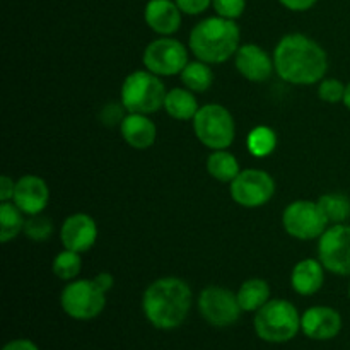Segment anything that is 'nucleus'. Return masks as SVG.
<instances>
[{
	"instance_id": "nucleus-1",
	"label": "nucleus",
	"mask_w": 350,
	"mask_h": 350,
	"mask_svg": "<svg viewBox=\"0 0 350 350\" xmlns=\"http://www.w3.org/2000/svg\"><path fill=\"white\" fill-rule=\"evenodd\" d=\"M275 74L293 85L320 84L328 72V55L313 38L301 33L282 36L273 50Z\"/></svg>"
},
{
	"instance_id": "nucleus-2",
	"label": "nucleus",
	"mask_w": 350,
	"mask_h": 350,
	"mask_svg": "<svg viewBox=\"0 0 350 350\" xmlns=\"http://www.w3.org/2000/svg\"><path fill=\"white\" fill-rule=\"evenodd\" d=\"M191 287L180 277H161L147 286L142 311L157 330H174L187 320L191 308Z\"/></svg>"
},
{
	"instance_id": "nucleus-3",
	"label": "nucleus",
	"mask_w": 350,
	"mask_h": 350,
	"mask_svg": "<svg viewBox=\"0 0 350 350\" xmlns=\"http://www.w3.org/2000/svg\"><path fill=\"white\" fill-rule=\"evenodd\" d=\"M241 31L236 21L214 16L200 21L191 29L188 46L197 60L205 64H224L238 51Z\"/></svg>"
},
{
	"instance_id": "nucleus-4",
	"label": "nucleus",
	"mask_w": 350,
	"mask_h": 350,
	"mask_svg": "<svg viewBox=\"0 0 350 350\" xmlns=\"http://www.w3.org/2000/svg\"><path fill=\"white\" fill-rule=\"evenodd\" d=\"M256 337L269 344H284L301 332V314L287 299H270L253 318Z\"/></svg>"
},
{
	"instance_id": "nucleus-5",
	"label": "nucleus",
	"mask_w": 350,
	"mask_h": 350,
	"mask_svg": "<svg viewBox=\"0 0 350 350\" xmlns=\"http://www.w3.org/2000/svg\"><path fill=\"white\" fill-rule=\"evenodd\" d=\"M166 94L167 91L163 79L144 68L126 75L122 84L120 99L126 113L152 115L164 108Z\"/></svg>"
},
{
	"instance_id": "nucleus-6",
	"label": "nucleus",
	"mask_w": 350,
	"mask_h": 350,
	"mask_svg": "<svg viewBox=\"0 0 350 350\" xmlns=\"http://www.w3.org/2000/svg\"><path fill=\"white\" fill-rule=\"evenodd\" d=\"M193 132L202 146L211 150L229 149L234 142L236 123L231 111L219 103H208L200 106L195 115Z\"/></svg>"
},
{
	"instance_id": "nucleus-7",
	"label": "nucleus",
	"mask_w": 350,
	"mask_h": 350,
	"mask_svg": "<svg viewBox=\"0 0 350 350\" xmlns=\"http://www.w3.org/2000/svg\"><path fill=\"white\" fill-rule=\"evenodd\" d=\"M60 306L72 320H94L106 306V291L96 279H75L62 291Z\"/></svg>"
},
{
	"instance_id": "nucleus-8",
	"label": "nucleus",
	"mask_w": 350,
	"mask_h": 350,
	"mask_svg": "<svg viewBox=\"0 0 350 350\" xmlns=\"http://www.w3.org/2000/svg\"><path fill=\"white\" fill-rule=\"evenodd\" d=\"M328 224L330 222L325 217L318 202L313 200H294L282 212L284 231L299 241L320 239L328 229Z\"/></svg>"
},
{
	"instance_id": "nucleus-9",
	"label": "nucleus",
	"mask_w": 350,
	"mask_h": 350,
	"mask_svg": "<svg viewBox=\"0 0 350 350\" xmlns=\"http://www.w3.org/2000/svg\"><path fill=\"white\" fill-rule=\"evenodd\" d=\"M190 62V50L171 36H161L150 41L142 53V64L159 77L180 75Z\"/></svg>"
},
{
	"instance_id": "nucleus-10",
	"label": "nucleus",
	"mask_w": 350,
	"mask_h": 350,
	"mask_svg": "<svg viewBox=\"0 0 350 350\" xmlns=\"http://www.w3.org/2000/svg\"><path fill=\"white\" fill-rule=\"evenodd\" d=\"M229 193L238 205L258 208L269 204L275 195V181L265 170L248 167L229 183Z\"/></svg>"
},
{
	"instance_id": "nucleus-11",
	"label": "nucleus",
	"mask_w": 350,
	"mask_h": 350,
	"mask_svg": "<svg viewBox=\"0 0 350 350\" xmlns=\"http://www.w3.org/2000/svg\"><path fill=\"white\" fill-rule=\"evenodd\" d=\"M198 311L208 325L226 328L234 325L243 310L236 293L221 286H208L198 296Z\"/></svg>"
},
{
	"instance_id": "nucleus-12",
	"label": "nucleus",
	"mask_w": 350,
	"mask_h": 350,
	"mask_svg": "<svg viewBox=\"0 0 350 350\" xmlns=\"http://www.w3.org/2000/svg\"><path fill=\"white\" fill-rule=\"evenodd\" d=\"M318 260L327 272L350 277V226L332 224L318 239Z\"/></svg>"
},
{
	"instance_id": "nucleus-13",
	"label": "nucleus",
	"mask_w": 350,
	"mask_h": 350,
	"mask_svg": "<svg viewBox=\"0 0 350 350\" xmlns=\"http://www.w3.org/2000/svg\"><path fill=\"white\" fill-rule=\"evenodd\" d=\"M234 65L239 74L250 82H267L275 72L273 57L260 44L246 43L238 48L234 55Z\"/></svg>"
},
{
	"instance_id": "nucleus-14",
	"label": "nucleus",
	"mask_w": 350,
	"mask_h": 350,
	"mask_svg": "<svg viewBox=\"0 0 350 350\" xmlns=\"http://www.w3.org/2000/svg\"><path fill=\"white\" fill-rule=\"evenodd\" d=\"M60 241L65 250L85 253L98 241V224L84 212L68 215L60 228Z\"/></svg>"
},
{
	"instance_id": "nucleus-15",
	"label": "nucleus",
	"mask_w": 350,
	"mask_h": 350,
	"mask_svg": "<svg viewBox=\"0 0 350 350\" xmlns=\"http://www.w3.org/2000/svg\"><path fill=\"white\" fill-rule=\"evenodd\" d=\"M342 314L330 306L308 308L301 314V332L311 340H332L342 332Z\"/></svg>"
},
{
	"instance_id": "nucleus-16",
	"label": "nucleus",
	"mask_w": 350,
	"mask_h": 350,
	"mask_svg": "<svg viewBox=\"0 0 350 350\" xmlns=\"http://www.w3.org/2000/svg\"><path fill=\"white\" fill-rule=\"evenodd\" d=\"M12 202L26 215L41 214L50 202V188L43 178L36 174H24L16 180Z\"/></svg>"
},
{
	"instance_id": "nucleus-17",
	"label": "nucleus",
	"mask_w": 350,
	"mask_h": 350,
	"mask_svg": "<svg viewBox=\"0 0 350 350\" xmlns=\"http://www.w3.org/2000/svg\"><path fill=\"white\" fill-rule=\"evenodd\" d=\"M181 14L174 0H149L144 9V21L159 36H171L181 27Z\"/></svg>"
},
{
	"instance_id": "nucleus-18",
	"label": "nucleus",
	"mask_w": 350,
	"mask_h": 350,
	"mask_svg": "<svg viewBox=\"0 0 350 350\" xmlns=\"http://www.w3.org/2000/svg\"><path fill=\"white\" fill-rule=\"evenodd\" d=\"M120 133L132 149L147 150L156 144L157 126L149 118V115L126 113L125 118L120 123Z\"/></svg>"
},
{
	"instance_id": "nucleus-19",
	"label": "nucleus",
	"mask_w": 350,
	"mask_h": 350,
	"mask_svg": "<svg viewBox=\"0 0 350 350\" xmlns=\"http://www.w3.org/2000/svg\"><path fill=\"white\" fill-rule=\"evenodd\" d=\"M327 269L320 260L304 258L294 265L291 272V286L299 296H313L323 287Z\"/></svg>"
},
{
	"instance_id": "nucleus-20",
	"label": "nucleus",
	"mask_w": 350,
	"mask_h": 350,
	"mask_svg": "<svg viewBox=\"0 0 350 350\" xmlns=\"http://www.w3.org/2000/svg\"><path fill=\"white\" fill-rule=\"evenodd\" d=\"M164 109L167 115L180 122H190L195 118L200 106H198L197 96L187 88H174L167 91L164 99Z\"/></svg>"
},
{
	"instance_id": "nucleus-21",
	"label": "nucleus",
	"mask_w": 350,
	"mask_h": 350,
	"mask_svg": "<svg viewBox=\"0 0 350 350\" xmlns=\"http://www.w3.org/2000/svg\"><path fill=\"white\" fill-rule=\"evenodd\" d=\"M241 306L243 313H256L262 306H265L272 297H270V286L265 279L260 277H253V279L245 280L239 286L238 293H236Z\"/></svg>"
},
{
	"instance_id": "nucleus-22",
	"label": "nucleus",
	"mask_w": 350,
	"mask_h": 350,
	"mask_svg": "<svg viewBox=\"0 0 350 350\" xmlns=\"http://www.w3.org/2000/svg\"><path fill=\"white\" fill-rule=\"evenodd\" d=\"M207 171L214 180L221 183H231L241 173V167L234 154L229 152L228 149H222L212 150L211 156L207 157Z\"/></svg>"
},
{
	"instance_id": "nucleus-23",
	"label": "nucleus",
	"mask_w": 350,
	"mask_h": 350,
	"mask_svg": "<svg viewBox=\"0 0 350 350\" xmlns=\"http://www.w3.org/2000/svg\"><path fill=\"white\" fill-rule=\"evenodd\" d=\"M181 82L187 89H190L195 94L207 92L214 84V72H212L211 64H205L202 60L188 62L187 67L180 74Z\"/></svg>"
},
{
	"instance_id": "nucleus-24",
	"label": "nucleus",
	"mask_w": 350,
	"mask_h": 350,
	"mask_svg": "<svg viewBox=\"0 0 350 350\" xmlns=\"http://www.w3.org/2000/svg\"><path fill=\"white\" fill-rule=\"evenodd\" d=\"M24 212L14 202H0V241H12L14 238L24 232L26 217Z\"/></svg>"
},
{
	"instance_id": "nucleus-25",
	"label": "nucleus",
	"mask_w": 350,
	"mask_h": 350,
	"mask_svg": "<svg viewBox=\"0 0 350 350\" xmlns=\"http://www.w3.org/2000/svg\"><path fill=\"white\" fill-rule=\"evenodd\" d=\"M277 133L272 126L258 125L250 130L246 137V149L253 157H267L275 150Z\"/></svg>"
},
{
	"instance_id": "nucleus-26",
	"label": "nucleus",
	"mask_w": 350,
	"mask_h": 350,
	"mask_svg": "<svg viewBox=\"0 0 350 350\" xmlns=\"http://www.w3.org/2000/svg\"><path fill=\"white\" fill-rule=\"evenodd\" d=\"M317 202L330 224H345L350 217V198L347 195L325 193Z\"/></svg>"
},
{
	"instance_id": "nucleus-27",
	"label": "nucleus",
	"mask_w": 350,
	"mask_h": 350,
	"mask_svg": "<svg viewBox=\"0 0 350 350\" xmlns=\"http://www.w3.org/2000/svg\"><path fill=\"white\" fill-rule=\"evenodd\" d=\"M51 270H53V275L58 277L60 280L72 282V280L77 279L82 270L81 253L64 248L55 256L53 263H51Z\"/></svg>"
},
{
	"instance_id": "nucleus-28",
	"label": "nucleus",
	"mask_w": 350,
	"mask_h": 350,
	"mask_svg": "<svg viewBox=\"0 0 350 350\" xmlns=\"http://www.w3.org/2000/svg\"><path fill=\"white\" fill-rule=\"evenodd\" d=\"M24 234L26 238H29L34 243H44L50 239V236L53 234V222L50 217L41 214L27 215L26 226H24Z\"/></svg>"
},
{
	"instance_id": "nucleus-29",
	"label": "nucleus",
	"mask_w": 350,
	"mask_h": 350,
	"mask_svg": "<svg viewBox=\"0 0 350 350\" xmlns=\"http://www.w3.org/2000/svg\"><path fill=\"white\" fill-rule=\"evenodd\" d=\"M345 96V84L335 77H325L323 81L318 84V98L330 105H337V103H344Z\"/></svg>"
},
{
	"instance_id": "nucleus-30",
	"label": "nucleus",
	"mask_w": 350,
	"mask_h": 350,
	"mask_svg": "<svg viewBox=\"0 0 350 350\" xmlns=\"http://www.w3.org/2000/svg\"><path fill=\"white\" fill-rule=\"evenodd\" d=\"M215 14L226 19L236 21L246 9V0H212Z\"/></svg>"
},
{
	"instance_id": "nucleus-31",
	"label": "nucleus",
	"mask_w": 350,
	"mask_h": 350,
	"mask_svg": "<svg viewBox=\"0 0 350 350\" xmlns=\"http://www.w3.org/2000/svg\"><path fill=\"white\" fill-rule=\"evenodd\" d=\"M180 7V10L188 16H200L208 7L212 5V0H174Z\"/></svg>"
},
{
	"instance_id": "nucleus-32",
	"label": "nucleus",
	"mask_w": 350,
	"mask_h": 350,
	"mask_svg": "<svg viewBox=\"0 0 350 350\" xmlns=\"http://www.w3.org/2000/svg\"><path fill=\"white\" fill-rule=\"evenodd\" d=\"M123 109L125 106L120 103V105H106L105 109L101 113V120L106 123V125H115V123H122V120L125 118L123 115Z\"/></svg>"
},
{
	"instance_id": "nucleus-33",
	"label": "nucleus",
	"mask_w": 350,
	"mask_h": 350,
	"mask_svg": "<svg viewBox=\"0 0 350 350\" xmlns=\"http://www.w3.org/2000/svg\"><path fill=\"white\" fill-rule=\"evenodd\" d=\"M16 191V181L9 174H2L0 178V202H12Z\"/></svg>"
},
{
	"instance_id": "nucleus-34",
	"label": "nucleus",
	"mask_w": 350,
	"mask_h": 350,
	"mask_svg": "<svg viewBox=\"0 0 350 350\" xmlns=\"http://www.w3.org/2000/svg\"><path fill=\"white\" fill-rule=\"evenodd\" d=\"M287 10H293V12H306V10L313 9L317 5L318 0H279Z\"/></svg>"
},
{
	"instance_id": "nucleus-35",
	"label": "nucleus",
	"mask_w": 350,
	"mask_h": 350,
	"mask_svg": "<svg viewBox=\"0 0 350 350\" xmlns=\"http://www.w3.org/2000/svg\"><path fill=\"white\" fill-rule=\"evenodd\" d=\"M2 350H40L38 345L33 340H27V338H16V340H10L3 345Z\"/></svg>"
},
{
	"instance_id": "nucleus-36",
	"label": "nucleus",
	"mask_w": 350,
	"mask_h": 350,
	"mask_svg": "<svg viewBox=\"0 0 350 350\" xmlns=\"http://www.w3.org/2000/svg\"><path fill=\"white\" fill-rule=\"evenodd\" d=\"M94 279H96V282H98L99 286H101L103 289L106 291V293L113 289V284H115V279H113L111 273H108V272H99L98 275L94 277Z\"/></svg>"
},
{
	"instance_id": "nucleus-37",
	"label": "nucleus",
	"mask_w": 350,
	"mask_h": 350,
	"mask_svg": "<svg viewBox=\"0 0 350 350\" xmlns=\"http://www.w3.org/2000/svg\"><path fill=\"white\" fill-rule=\"evenodd\" d=\"M344 105L350 111V81L345 84V96H344Z\"/></svg>"
},
{
	"instance_id": "nucleus-38",
	"label": "nucleus",
	"mask_w": 350,
	"mask_h": 350,
	"mask_svg": "<svg viewBox=\"0 0 350 350\" xmlns=\"http://www.w3.org/2000/svg\"><path fill=\"white\" fill-rule=\"evenodd\" d=\"M349 297H350V286H349Z\"/></svg>"
}]
</instances>
